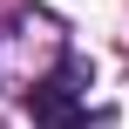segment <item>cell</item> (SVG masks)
<instances>
[{
    "label": "cell",
    "mask_w": 129,
    "mask_h": 129,
    "mask_svg": "<svg viewBox=\"0 0 129 129\" xmlns=\"http://www.w3.org/2000/svg\"><path fill=\"white\" fill-rule=\"evenodd\" d=\"M82 88H88V61L68 54L54 75H41L27 88V109H34V129H82L88 109H82Z\"/></svg>",
    "instance_id": "6da1fadb"
}]
</instances>
